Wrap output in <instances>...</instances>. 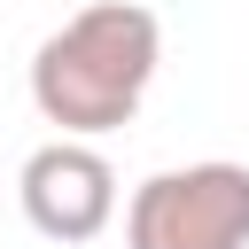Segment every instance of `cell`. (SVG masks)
<instances>
[{
  "instance_id": "2",
  "label": "cell",
  "mask_w": 249,
  "mask_h": 249,
  "mask_svg": "<svg viewBox=\"0 0 249 249\" xmlns=\"http://www.w3.org/2000/svg\"><path fill=\"white\" fill-rule=\"evenodd\" d=\"M124 249H249V163H179L132 187Z\"/></svg>"
},
{
  "instance_id": "3",
  "label": "cell",
  "mask_w": 249,
  "mask_h": 249,
  "mask_svg": "<svg viewBox=\"0 0 249 249\" xmlns=\"http://www.w3.org/2000/svg\"><path fill=\"white\" fill-rule=\"evenodd\" d=\"M16 195H23V218L47 241H93L117 218V171L78 132H54L47 148H31L23 171H16Z\"/></svg>"
},
{
  "instance_id": "1",
  "label": "cell",
  "mask_w": 249,
  "mask_h": 249,
  "mask_svg": "<svg viewBox=\"0 0 249 249\" xmlns=\"http://www.w3.org/2000/svg\"><path fill=\"white\" fill-rule=\"evenodd\" d=\"M156 62H163V23L140 0H93L62 31L39 39V54H31V109L54 132L101 140V132L140 117V101L156 86Z\"/></svg>"
}]
</instances>
